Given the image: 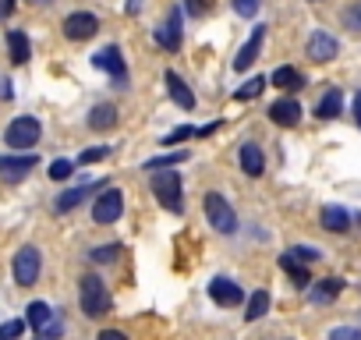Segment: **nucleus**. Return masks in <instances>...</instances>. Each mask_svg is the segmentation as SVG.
<instances>
[{"label":"nucleus","mask_w":361,"mask_h":340,"mask_svg":"<svg viewBox=\"0 0 361 340\" xmlns=\"http://www.w3.org/2000/svg\"><path fill=\"white\" fill-rule=\"evenodd\" d=\"M117 255H121V245H103L92 252V262H114Z\"/></svg>","instance_id":"c9c22d12"},{"label":"nucleus","mask_w":361,"mask_h":340,"mask_svg":"<svg viewBox=\"0 0 361 340\" xmlns=\"http://www.w3.org/2000/svg\"><path fill=\"white\" fill-rule=\"evenodd\" d=\"M280 266L290 273V280H294L298 287H308V284H312V280H308V269H305V262H301V259H294L290 252H287V255H280Z\"/></svg>","instance_id":"b1692460"},{"label":"nucleus","mask_w":361,"mask_h":340,"mask_svg":"<svg viewBox=\"0 0 361 340\" xmlns=\"http://www.w3.org/2000/svg\"><path fill=\"white\" fill-rule=\"evenodd\" d=\"M322 227L333 231V234H347L350 231V213L343 206H326L322 210Z\"/></svg>","instance_id":"6ab92c4d"},{"label":"nucleus","mask_w":361,"mask_h":340,"mask_svg":"<svg viewBox=\"0 0 361 340\" xmlns=\"http://www.w3.org/2000/svg\"><path fill=\"white\" fill-rule=\"evenodd\" d=\"M36 163H39V156H32V152H25V156H0V178L4 181H22Z\"/></svg>","instance_id":"1a4fd4ad"},{"label":"nucleus","mask_w":361,"mask_h":340,"mask_svg":"<svg viewBox=\"0 0 361 340\" xmlns=\"http://www.w3.org/2000/svg\"><path fill=\"white\" fill-rule=\"evenodd\" d=\"M121 213H124V195L117 188H103L96 206H92V220L96 224H114V220H121Z\"/></svg>","instance_id":"423d86ee"},{"label":"nucleus","mask_w":361,"mask_h":340,"mask_svg":"<svg viewBox=\"0 0 361 340\" xmlns=\"http://www.w3.org/2000/svg\"><path fill=\"white\" fill-rule=\"evenodd\" d=\"M192 135H199V128H192V124H180V128H173L166 138H163V145H173V142H185V138H192Z\"/></svg>","instance_id":"7c9ffc66"},{"label":"nucleus","mask_w":361,"mask_h":340,"mask_svg":"<svg viewBox=\"0 0 361 340\" xmlns=\"http://www.w3.org/2000/svg\"><path fill=\"white\" fill-rule=\"evenodd\" d=\"M326 340H361V329H354V326H333Z\"/></svg>","instance_id":"f704fd0d"},{"label":"nucleus","mask_w":361,"mask_h":340,"mask_svg":"<svg viewBox=\"0 0 361 340\" xmlns=\"http://www.w3.org/2000/svg\"><path fill=\"white\" fill-rule=\"evenodd\" d=\"M343 25H347L350 32H361V0H354V4L343 11Z\"/></svg>","instance_id":"c85d7f7f"},{"label":"nucleus","mask_w":361,"mask_h":340,"mask_svg":"<svg viewBox=\"0 0 361 340\" xmlns=\"http://www.w3.org/2000/svg\"><path fill=\"white\" fill-rule=\"evenodd\" d=\"M8 50H11V61L15 64H25L29 57H32V47H29V36L25 32H8Z\"/></svg>","instance_id":"412c9836"},{"label":"nucleus","mask_w":361,"mask_h":340,"mask_svg":"<svg viewBox=\"0 0 361 340\" xmlns=\"http://www.w3.org/2000/svg\"><path fill=\"white\" fill-rule=\"evenodd\" d=\"M241 170L248 178H262V170H266V156L255 142H245L241 145Z\"/></svg>","instance_id":"dca6fc26"},{"label":"nucleus","mask_w":361,"mask_h":340,"mask_svg":"<svg viewBox=\"0 0 361 340\" xmlns=\"http://www.w3.org/2000/svg\"><path fill=\"white\" fill-rule=\"evenodd\" d=\"M156 43H159L163 50H180V11H177V8L166 15V25L156 29Z\"/></svg>","instance_id":"ddd939ff"},{"label":"nucleus","mask_w":361,"mask_h":340,"mask_svg":"<svg viewBox=\"0 0 361 340\" xmlns=\"http://www.w3.org/2000/svg\"><path fill=\"white\" fill-rule=\"evenodd\" d=\"M266 312H269V291H255V294L248 298L245 319H248V322H255V319H262Z\"/></svg>","instance_id":"a878e982"},{"label":"nucleus","mask_w":361,"mask_h":340,"mask_svg":"<svg viewBox=\"0 0 361 340\" xmlns=\"http://www.w3.org/2000/svg\"><path fill=\"white\" fill-rule=\"evenodd\" d=\"M99 188H103L99 181H89V185H78V188L64 192V195L57 199V213H71V210H75V206H78L85 195H92V192H99Z\"/></svg>","instance_id":"a211bd4d"},{"label":"nucleus","mask_w":361,"mask_h":340,"mask_svg":"<svg viewBox=\"0 0 361 340\" xmlns=\"http://www.w3.org/2000/svg\"><path fill=\"white\" fill-rule=\"evenodd\" d=\"M336 50H340V43H336L329 32L315 29V32L308 36V57H312V61H319V64H322V61H333Z\"/></svg>","instance_id":"9b49d317"},{"label":"nucleus","mask_w":361,"mask_h":340,"mask_svg":"<svg viewBox=\"0 0 361 340\" xmlns=\"http://www.w3.org/2000/svg\"><path fill=\"white\" fill-rule=\"evenodd\" d=\"M206 8H209V0H188V11L192 15H202Z\"/></svg>","instance_id":"58836bf2"},{"label":"nucleus","mask_w":361,"mask_h":340,"mask_svg":"<svg viewBox=\"0 0 361 340\" xmlns=\"http://www.w3.org/2000/svg\"><path fill=\"white\" fill-rule=\"evenodd\" d=\"M57 315H54V308L47 305V301H32L29 308H25V322L32 326V329H43L47 322H54Z\"/></svg>","instance_id":"4be33fe9"},{"label":"nucleus","mask_w":361,"mask_h":340,"mask_svg":"<svg viewBox=\"0 0 361 340\" xmlns=\"http://www.w3.org/2000/svg\"><path fill=\"white\" fill-rule=\"evenodd\" d=\"M39 135H43V124L36 117H15L8 124V131H4V142L11 149H32L39 142Z\"/></svg>","instance_id":"20e7f679"},{"label":"nucleus","mask_w":361,"mask_h":340,"mask_svg":"<svg viewBox=\"0 0 361 340\" xmlns=\"http://www.w3.org/2000/svg\"><path fill=\"white\" fill-rule=\"evenodd\" d=\"M142 11V0H128V15H138Z\"/></svg>","instance_id":"37998d69"},{"label":"nucleus","mask_w":361,"mask_h":340,"mask_svg":"<svg viewBox=\"0 0 361 340\" xmlns=\"http://www.w3.org/2000/svg\"><path fill=\"white\" fill-rule=\"evenodd\" d=\"M290 255H294V259H301L305 266H308V262H315V259H322V252H319V248H312V245H298V248H290Z\"/></svg>","instance_id":"473e14b6"},{"label":"nucleus","mask_w":361,"mask_h":340,"mask_svg":"<svg viewBox=\"0 0 361 340\" xmlns=\"http://www.w3.org/2000/svg\"><path fill=\"white\" fill-rule=\"evenodd\" d=\"M114 124H117V107H110V103L92 107V114H89V128H92V131H106V128H114Z\"/></svg>","instance_id":"aec40b11"},{"label":"nucleus","mask_w":361,"mask_h":340,"mask_svg":"<svg viewBox=\"0 0 361 340\" xmlns=\"http://www.w3.org/2000/svg\"><path fill=\"white\" fill-rule=\"evenodd\" d=\"M262 40H266V25H259V29L252 32V40H248V43L241 47V54L234 57V71H248V64H255V61H259Z\"/></svg>","instance_id":"4468645a"},{"label":"nucleus","mask_w":361,"mask_h":340,"mask_svg":"<svg viewBox=\"0 0 361 340\" xmlns=\"http://www.w3.org/2000/svg\"><path fill=\"white\" fill-rule=\"evenodd\" d=\"M340 291H343V280H340V277H326V280L308 284V298H312L315 305H329Z\"/></svg>","instance_id":"2eb2a0df"},{"label":"nucleus","mask_w":361,"mask_h":340,"mask_svg":"<svg viewBox=\"0 0 361 340\" xmlns=\"http://www.w3.org/2000/svg\"><path fill=\"white\" fill-rule=\"evenodd\" d=\"M11 269H15V284L32 287V284L39 280V269H43V255H39V248H36V245L18 248V255H15Z\"/></svg>","instance_id":"39448f33"},{"label":"nucleus","mask_w":361,"mask_h":340,"mask_svg":"<svg viewBox=\"0 0 361 340\" xmlns=\"http://www.w3.org/2000/svg\"><path fill=\"white\" fill-rule=\"evenodd\" d=\"M92 64H96L99 71H106L117 85H124V78H128V64H124V57H121L117 47H103V50L92 57Z\"/></svg>","instance_id":"6e6552de"},{"label":"nucleus","mask_w":361,"mask_h":340,"mask_svg":"<svg viewBox=\"0 0 361 340\" xmlns=\"http://www.w3.org/2000/svg\"><path fill=\"white\" fill-rule=\"evenodd\" d=\"M354 121H357V124H361V92H357V96H354Z\"/></svg>","instance_id":"79ce46f5"},{"label":"nucleus","mask_w":361,"mask_h":340,"mask_svg":"<svg viewBox=\"0 0 361 340\" xmlns=\"http://www.w3.org/2000/svg\"><path fill=\"white\" fill-rule=\"evenodd\" d=\"M96 340H128V336H124L121 329H103V333H99Z\"/></svg>","instance_id":"ea45409f"},{"label":"nucleus","mask_w":361,"mask_h":340,"mask_svg":"<svg viewBox=\"0 0 361 340\" xmlns=\"http://www.w3.org/2000/svg\"><path fill=\"white\" fill-rule=\"evenodd\" d=\"M234 11H238L241 18H252V15L259 11V0H234Z\"/></svg>","instance_id":"e433bc0d"},{"label":"nucleus","mask_w":361,"mask_h":340,"mask_svg":"<svg viewBox=\"0 0 361 340\" xmlns=\"http://www.w3.org/2000/svg\"><path fill=\"white\" fill-rule=\"evenodd\" d=\"M209 298H213L216 305H227V308H234V305H241V301H245V291H241L234 280H227V277H216V280L209 284Z\"/></svg>","instance_id":"9d476101"},{"label":"nucleus","mask_w":361,"mask_h":340,"mask_svg":"<svg viewBox=\"0 0 361 340\" xmlns=\"http://www.w3.org/2000/svg\"><path fill=\"white\" fill-rule=\"evenodd\" d=\"M71 170H75L71 159H54V163H50V178H54V181H68Z\"/></svg>","instance_id":"c756f323"},{"label":"nucleus","mask_w":361,"mask_h":340,"mask_svg":"<svg viewBox=\"0 0 361 340\" xmlns=\"http://www.w3.org/2000/svg\"><path fill=\"white\" fill-rule=\"evenodd\" d=\"M152 195H156V202L163 206V210H170V213H180L185 210V195H180V174L177 170H166V166H159L156 174H152Z\"/></svg>","instance_id":"f257e3e1"},{"label":"nucleus","mask_w":361,"mask_h":340,"mask_svg":"<svg viewBox=\"0 0 361 340\" xmlns=\"http://www.w3.org/2000/svg\"><path fill=\"white\" fill-rule=\"evenodd\" d=\"M106 156V145H99V149H85L82 156H78V166H85V163H96V159H103Z\"/></svg>","instance_id":"4c0bfd02"},{"label":"nucleus","mask_w":361,"mask_h":340,"mask_svg":"<svg viewBox=\"0 0 361 340\" xmlns=\"http://www.w3.org/2000/svg\"><path fill=\"white\" fill-rule=\"evenodd\" d=\"M61 333H64V326H61V319H54L43 329H36V340H61Z\"/></svg>","instance_id":"72a5a7b5"},{"label":"nucleus","mask_w":361,"mask_h":340,"mask_svg":"<svg viewBox=\"0 0 361 340\" xmlns=\"http://www.w3.org/2000/svg\"><path fill=\"white\" fill-rule=\"evenodd\" d=\"M15 11V0H0V15H11Z\"/></svg>","instance_id":"a19ab883"},{"label":"nucleus","mask_w":361,"mask_h":340,"mask_svg":"<svg viewBox=\"0 0 361 340\" xmlns=\"http://www.w3.org/2000/svg\"><path fill=\"white\" fill-rule=\"evenodd\" d=\"M262 89H266V78H248L238 92H234V99L238 103H245V99H255V96H262Z\"/></svg>","instance_id":"bb28decb"},{"label":"nucleus","mask_w":361,"mask_h":340,"mask_svg":"<svg viewBox=\"0 0 361 340\" xmlns=\"http://www.w3.org/2000/svg\"><path fill=\"white\" fill-rule=\"evenodd\" d=\"M22 333H25V322L22 319H11V322L0 326V340H18Z\"/></svg>","instance_id":"2f4dec72"},{"label":"nucleus","mask_w":361,"mask_h":340,"mask_svg":"<svg viewBox=\"0 0 361 340\" xmlns=\"http://www.w3.org/2000/svg\"><path fill=\"white\" fill-rule=\"evenodd\" d=\"M78 298H82V312L89 315V319H99V315H106L110 312V294H106V284L99 280V277H82V284H78Z\"/></svg>","instance_id":"f03ea898"},{"label":"nucleus","mask_w":361,"mask_h":340,"mask_svg":"<svg viewBox=\"0 0 361 340\" xmlns=\"http://www.w3.org/2000/svg\"><path fill=\"white\" fill-rule=\"evenodd\" d=\"M96 29H99V18H96V15H89V11H75V15H68V18H64V36H68V40H75V43L92 40V36H96Z\"/></svg>","instance_id":"0eeeda50"},{"label":"nucleus","mask_w":361,"mask_h":340,"mask_svg":"<svg viewBox=\"0 0 361 340\" xmlns=\"http://www.w3.org/2000/svg\"><path fill=\"white\" fill-rule=\"evenodd\" d=\"M273 82H276L280 89H287V92L305 89V78H301V71H294V68H276V71H273Z\"/></svg>","instance_id":"393cba45"},{"label":"nucleus","mask_w":361,"mask_h":340,"mask_svg":"<svg viewBox=\"0 0 361 340\" xmlns=\"http://www.w3.org/2000/svg\"><path fill=\"white\" fill-rule=\"evenodd\" d=\"M163 78H166V92H170V99H173L180 110H195V92L185 85V78H180L177 71H166Z\"/></svg>","instance_id":"f8f14e48"},{"label":"nucleus","mask_w":361,"mask_h":340,"mask_svg":"<svg viewBox=\"0 0 361 340\" xmlns=\"http://www.w3.org/2000/svg\"><path fill=\"white\" fill-rule=\"evenodd\" d=\"M269 121L280 124V128H294V124L301 121V107H298L294 99H280V103L269 107Z\"/></svg>","instance_id":"f3484780"},{"label":"nucleus","mask_w":361,"mask_h":340,"mask_svg":"<svg viewBox=\"0 0 361 340\" xmlns=\"http://www.w3.org/2000/svg\"><path fill=\"white\" fill-rule=\"evenodd\" d=\"M188 152H166V156H156V159H145V170H159V166H173V163H185Z\"/></svg>","instance_id":"cd10ccee"},{"label":"nucleus","mask_w":361,"mask_h":340,"mask_svg":"<svg viewBox=\"0 0 361 340\" xmlns=\"http://www.w3.org/2000/svg\"><path fill=\"white\" fill-rule=\"evenodd\" d=\"M202 206H206L209 224H213L220 234H234V231H238V213L231 210V202H227L220 192H209V195L202 199Z\"/></svg>","instance_id":"7ed1b4c3"},{"label":"nucleus","mask_w":361,"mask_h":340,"mask_svg":"<svg viewBox=\"0 0 361 340\" xmlns=\"http://www.w3.org/2000/svg\"><path fill=\"white\" fill-rule=\"evenodd\" d=\"M340 103H343V92H340V89H329V92L315 103V117H322V121L336 117V114H340Z\"/></svg>","instance_id":"5701e85b"}]
</instances>
